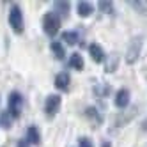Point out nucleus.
<instances>
[{
  "label": "nucleus",
  "instance_id": "f257e3e1",
  "mask_svg": "<svg viewBox=\"0 0 147 147\" xmlns=\"http://www.w3.org/2000/svg\"><path fill=\"white\" fill-rule=\"evenodd\" d=\"M142 45H144V39L140 36H136L129 41L128 50H126V62L128 64H135L140 57V51H142Z\"/></svg>",
  "mask_w": 147,
  "mask_h": 147
},
{
  "label": "nucleus",
  "instance_id": "f03ea898",
  "mask_svg": "<svg viewBox=\"0 0 147 147\" xmlns=\"http://www.w3.org/2000/svg\"><path fill=\"white\" fill-rule=\"evenodd\" d=\"M43 28H45L46 36L53 37L59 30H60V18L55 13H46L43 16Z\"/></svg>",
  "mask_w": 147,
  "mask_h": 147
},
{
  "label": "nucleus",
  "instance_id": "7ed1b4c3",
  "mask_svg": "<svg viewBox=\"0 0 147 147\" xmlns=\"http://www.w3.org/2000/svg\"><path fill=\"white\" fill-rule=\"evenodd\" d=\"M9 25L14 30L16 34H23L25 30V23H23V14H22V9L18 5H13L11 11H9Z\"/></svg>",
  "mask_w": 147,
  "mask_h": 147
},
{
  "label": "nucleus",
  "instance_id": "20e7f679",
  "mask_svg": "<svg viewBox=\"0 0 147 147\" xmlns=\"http://www.w3.org/2000/svg\"><path fill=\"white\" fill-rule=\"evenodd\" d=\"M23 108V96L20 92H11L9 94V113H11L13 119H18L20 113H22Z\"/></svg>",
  "mask_w": 147,
  "mask_h": 147
},
{
  "label": "nucleus",
  "instance_id": "39448f33",
  "mask_svg": "<svg viewBox=\"0 0 147 147\" xmlns=\"http://www.w3.org/2000/svg\"><path fill=\"white\" fill-rule=\"evenodd\" d=\"M60 103H62V98L59 96V94H50V96L46 98V101H45V113L48 115V117L57 115V112L60 110Z\"/></svg>",
  "mask_w": 147,
  "mask_h": 147
},
{
  "label": "nucleus",
  "instance_id": "423d86ee",
  "mask_svg": "<svg viewBox=\"0 0 147 147\" xmlns=\"http://www.w3.org/2000/svg\"><path fill=\"white\" fill-rule=\"evenodd\" d=\"M89 51H90V57L94 62H105V59H107V55H105V50L98 45V43H92L89 46Z\"/></svg>",
  "mask_w": 147,
  "mask_h": 147
},
{
  "label": "nucleus",
  "instance_id": "0eeeda50",
  "mask_svg": "<svg viewBox=\"0 0 147 147\" xmlns=\"http://www.w3.org/2000/svg\"><path fill=\"white\" fill-rule=\"evenodd\" d=\"M115 105L119 108H126L129 105V90L128 89H121L115 94Z\"/></svg>",
  "mask_w": 147,
  "mask_h": 147
},
{
  "label": "nucleus",
  "instance_id": "6e6552de",
  "mask_svg": "<svg viewBox=\"0 0 147 147\" xmlns=\"http://www.w3.org/2000/svg\"><path fill=\"white\" fill-rule=\"evenodd\" d=\"M69 82H71L69 75L62 71V73H59V75L55 76V87H57V89H60V90H67V87H69Z\"/></svg>",
  "mask_w": 147,
  "mask_h": 147
},
{
  "label": "nucleus",
  "instance_id": "1a4fd4ad",
  "mask_svg": "<svg viewBox=\"0 0 147 147\" xmlns=\"http://www.w3.org/2000/svg\"><path fill=\"white\" fill-rule=\"evenodd\" d=\"M76 11H78V14H80L82 18H87V16H90V14L94 13V5H92L90 2H78Z\"/></svg>",
  "mask_w": 147,
  "mask_h": 147
},
{
  "label": "nucleus",
  "instance_id": "9d476101",
  "mask_svg": "<svg viewBox=\"0 0 147 147\" xmlns=\"http://www.w3.org/2000/svg\"><path fill=\"white\" fill-rule=\"evenodd\" d=\"M27 142L32 144V145H37L41 142V136H39V129L36 128V126H30V128L27 129Z\"/></svg>",
  "mask_w": 147,
  "mask_h": 147
},
{
  "label": "nucleus",
  "instance_id": "9b49d317",
  "mask_svg": "<svg viewBox=\"0 0 147 147\" xmlns=\"http://www.w3.org/2000/svg\"><path fill=\"white\" fill-rule=\"evenodd\" d=\"M62 39H64V43H67L69 46H75L78 43V32L76 30H66V32H62Z\"/></svg>",
  "mask_w": 147,
  "mask_h": 147
},
{
  "label": "nucleus",
  "instance_id": "f8f14e48",
  "mask_svg": "<svg viewBox=\"0 0 147 147\" xmlns=\"http://www.w3.org/2000/svg\"><path fill=\"white\" fill-rule=\"evenodd\" d=\"M55 14L60 18H66L69 14V2H64V0H60V2H55Z\"/></svg>",
  "mask_w": 147,
  "mask_h": 147
},
{
  "label": "nucleus",
  "instance_id": "ddd939ff",
  "mask_svg": "<svg viewBox=\"0 0 147 147\" xmlns=\"http://www.w3.org/2000/svg\"><path fill=\"white\" fill-rule=\"evenodd\" d=\"M69 67L76 69V71H82L83 69V59H82L80 53H73L69 57Z\"/></svg>",
  "mask_w": 147,
  "mask_h": 147
},
{
  "label": "nucleus",
  "instance_id": "4468645a",
  "mask_svg": "<svg viewBox=\"0 0 147 147\" xmlns=\"http://www.w3.org/2000/svg\"><path fill=\"white\" fill-rule=\"evenodd\" d=\"M50 48H51V51H53V55L59 59V60H62L66 57V51H64V46H62L60 43H57V41H53V43L50 45Z\"/></svg>",
  "mask_w": 147,
  "mask_h": 147
},
{
  "label": "nucleus",
  "instance_id": "2eb2a0df",
  "mask_svg": "<svg viewBox=\"0 0 147 147\" xmlns=\"http://www.w3.org/2000/svg\"><path fill=\"white\" fill-rule=\"evenodd\" d=\"M99 11L107 13V14H112L113 13V4L108 2V0H101V2H99Z\"/></svg>",
  "mask_w": 147,
  "mask_h": 147
},
{
  "label": "nucleus",
  "instance_id": "dca6fc26",
  "mask_svg": "<svg viewBox=\"0 0 147 147\" xmlns=\"http://www.w3.org/2000/svg\"><path fill=\"white\" fill-rule=\"evenodd\" d=\"M11 121H13V117H11L9 112L0 113V126H2V128H9V126H11Z\"/></svg>",
  "mask_w": 147,
  "mask_h": 147
},
{
  "label": "nucleus",
  "instance_id": "f3484780",
  "mask_svg": "<svg viewBox=\"0 0 147 147\" xmlns=\"http://www.w3.org/2000/svg\"><path fill=\"white\" fill-rule=\"evenodd\" d=\"M85 115H87V117H90V119H94L96 122H99V124H101V121H103V119H101V115L98 113L96 108H87V110H85Z\"/></svg>",
  "mask_w": 147,
  "mask_h": 147
},
{
  "label": "nucleus",
  "instance_id": "a211bd4d",
  "mask_svg": "<svg viewBox=\"0 0 147 147\" xmlns=\"http://www.w3.org/2000/svg\"><path fill=\"white\" fill-rule=\"evenodd\" d=\"M117 60H119V57H117V55H112L110 62L107 64V71H108V73H110V71H113L115 67H117Z\"/></svg>",
  "mask_w": 147,
  "mask_h": 147
},
{
  "label": "nucleus",
  "instance_id": "6ab92c4d",
  "mask_svg": "<svg viewBox=\"0 0 147 147\" xmlns=\"http://www.w3.org/2000/svg\"><path fill=\"white\" fill-rule=\"evenodd\" d=\"M78 144H80V147H94L92 145V140L89 138V136H82Z\"/></svg>",
  "mask_w": 147,
  "mask_h": 147
},
{
  "label": "nucleus",
  "instance_id": "aec40b11",
  "mask_svg": "<svg viewBox=\"0 0 147 147\" xmlns=\"http://www.w3.org/2000/svg\"><path fill=\"white\" fill-rule=\"evenodd\" d=\"M103 147H112V144H110V142H105V144H103Z\"/></svg>",
  "mask_w": 147,
  "mask_h": 147
}]
</instances>
